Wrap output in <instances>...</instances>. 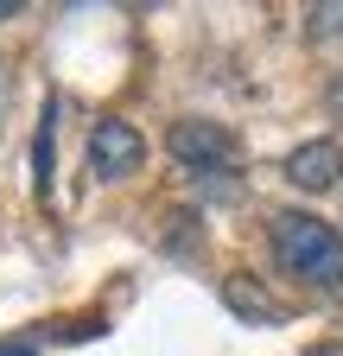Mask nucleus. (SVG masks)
<instances>
[{
    "instance_id": "obj_10",
    "label": "nucleus",
    "mask_w": 343,
    "mask_h": 356,
    "mask_svg": "<svg viewBox=\"0 0 343 356\" xmlns=\"http://www.w3.org/2000/svg\"><path fill=\"white\" fill-rule=\"evenodd\" d=\"M0 356H32V350H13V343H7V350H0Z\"/></svg>"
},
{
    "instance_id": "obj_3",
    "label": "nucleus",
    "mask_w": 343,
    "mask_h": 356,
    "mask_svg": "<svg viewBox=\"0 0 343 356\" xmlns=\"http://www.w3.org/2000/svg\"><path fill=\"white\" fill-rule=\"evenodd\" d=\"M147 165V140H140V127L134 121H96L90 127V172L96 178H108V185H115V178H134Z\"/></svg>"
},
{
    "instance_id": "obj_8",
    "label": "nucleus",
    "mask_w": 343,
    "mask_h": 356,
    "mask_svg": "<svg viewBox=\"0 0 343 356\" xmlns=\"http://www.w3.org/2000/svg\"><path fill=\"white\" fill-rule=\"evenodd\" d=\"M306 356H343V343H318V350H306Z\"/></svg>"
},
{
    "instance_id": "obj_5",
    "label": "nucleus",
    "mask_w": 343,
    "mask_h": 356,
    "mask_svg": "<svg viewBox=\"0 0 343 356\" xmlns=\"http://www.w3.org/2000/svg\"><path fill=\"white\" fill-rule=\"evenodd\" d=\"M223 305L235 312V318H248V325H280V299L267 286H254L248 274H229L223 280Z\"/></svg>"
},
{
    "instance_id": "obj_4",
    "label": "nucleus",
    "mask_w": 343,
    "mask_h": 356,
    "mask_svg": "<svg viewBox=\"0 0 343 356\" xmlns=\"http://www.w3.org/2000/svg\"><path fill=\"white\" fill-rule=\"evenodd\" d=\"M343 178V140H306L286 153V185L299 191H331Z\"/></svg>"
},
{
    "instance_id": "obj_1",
    "label": "nucleus",
    "mask_w": 343,
    "mask_h": 356,
    "mask_svg": "<svg viewBox=\"0 0 343 356\" xmlns=\"http://www.w3.org/2000/svg\"><path fill=\"white\" fill-rule=\"evenodd\" d=\"M267 242L292 280H306L318 293H343V236L312 210H274L267 216Z\"/></svg>"
},
{
    "instance_id": "obj_7",
    "label": "nucleus",
    "mask_w": 343,
    "mask_h": 356,
    "mask_svg": "<svg viewBox=\"0 0 343 356\" xmlns=\"http://www.w3.org/2000/svg\"><path fill=\"white\" fill-rule=\"evenodd\" d=\"M32 165H38V191H51V108L38 121V147H32Z\"/></svg>"
},
{
    "instance_id": "obj_9",
    "label": "nucleus",
    "mask_w": 343,
    "mask_h": 356,
    "mask_svg": "<svg viewBox=\"0 0 343 356\" xmlns=\"http://www.w3.org/2000/svg\"><path fill=\"white\" fill-rule=\"evenodd\" d=\"M0 19H19V0H0Z\"/></svg>"
},
{
    "instance_id": "obj_2",
    "label": "nucleus",
    "mask_w": 343,
    "mask_h": 356,
    "mask_svg": "<svg viewBox=\"0 0 343 356\" xmlns=\"http://www.w3.org/2000/svg\"><path fill=\"white\" fill-rule=\"evenodd\" d=\"M165 153L178 159L185 172H197V178H210V172H229V165L242 159L235 134H229L223 121H203V115L172 121V127H165Z\"/></svg>"
},
{
    "instance_id": "obj_6",
    "label": "nucleus",
    "mask_w": 343,
    "mask_h": 356,
    "mask_svg": "<svg viewBox=\"0 0 343 356\" xmlns=\"http://www.w3.org/2000/svg\"><path fill=\"white\" fill-rule=\"evenodd\" d=\"M306 38L312 44L343 38V0H318V7H306Z\"/></svg>"
}]
</instances>
